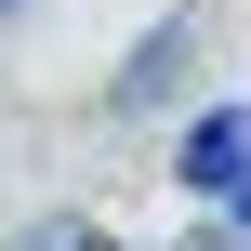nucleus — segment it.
Returning <instances> with one entry per match:
<instances>
[{
	"instance_id": "1",
	"label": "nucleus",
	"mask_w": 251,
	"mask_h": 251,
	"mask_svg": "<svg viewBox=\"0 0 251 251\" xmlns=\"http://www.w3.org/2000/svg\"><path fill=\"white\" fill-rule=\"evenodd\" d=\"M185 185H199V199H225V185H251V106H212V119L185 132Z\"/></svg>"
},
{
	"instance_id": "2",
	"label": "nucleus",
	"mask_w": 251,
	"mask_h": 251,
	"mask_svg": "<svg viewBox=\"0 0 251 251\" xmlns=\"http://www.w3.org/2000/svg\"><path fill=\"white\" fill-rule=\"evenodd\" d=\"M225 212H238V238H251V185H225Z\"/></svg>"
},
{
	"instance_id": "3",
	"label": "nucleus",
	"mask_w": 251,
	"mask_h": 251,
	"mask_svg": "<svg viewBox=\"0 0 251 251\" xmlns=\"http://www.w3.org/2000/svg\"><path fill=\"white\" fill-rule=\"evenodd\" d=\"M26 251H106V238H26Z\"/></svg>"
},
{
	"instance_id": "4",
	"label": "nucleus",
	"mask_w": 251,
	"mask_h": 251,
	"mask_svg": "<svg viewBox=\"0 0 251 251\" xmlns=\"http://www.w3.org/2000/svg\"><path fill=\"white\" fill-rule=\"evenodd\" d=\"M185 251H225V238H185Z\"/></svg>"
},
{
	"instance_id": "5",
	"label": "nucleus",
	"mask_w": 251,
	"mask_h": 251,
	"mask_svg": "<svg viewBox=\"0 0 251 251\" xmlns=\"http://www.w3.org/2000/svg\"><path fill=\"white\" fill-rule=\"evenodd\" d=\"M0 13H26V0H0Z\"/></svg>"
}]
</instances>
